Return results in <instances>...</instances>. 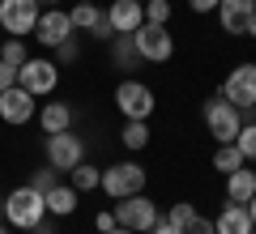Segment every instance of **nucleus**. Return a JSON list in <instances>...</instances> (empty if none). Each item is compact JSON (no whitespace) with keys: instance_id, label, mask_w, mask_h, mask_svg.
I'll use <instances>...</instances> for the list:
<instances>
[{"instance_id":"nucleus-26","label":"nucleus","mask_w":256,"mask_h":234,"mask_svg":"<svg viewBox=\"0 0 256 234\" xmlns=\"http://www.w3.org/2000/svg\"><path fill=\"white\" fill-rule=\"evenodd\" d=\"M146 21L166 26V21H171V0H146Z\"/></svg>"},{"instance_id":"nucleus-10","label":"nucleus","mask_w":256,"mask_h":234,"mask_svg":"<svg viewBox=\"0 0 256 234\" xmlns=\"http://www.w3.org/2000/svg\"><path fill=\"white\" fill-rule=\"evenodd\" d=\"M222 98L235 102L239 111H252L256 107V64L244 60L239 68H230V77L222 81Z\"/></svg>"},{"instance_id":"nucleus-44","label":"nucleus","mask_w":256,"mask_h":234,"mask_svg":"<svg viewBox=\"0 0 256 234\" xmlns=\"http://www.w3.org/2000/svg\"><path fill=\"white\" fill-rule=\"evenodd\" d=\"M137 4H146V0H137Z\"/></svg>"},{"instance_id":"nucleus-1","label":"nucleus","mask_w":256,"mask_h":234,"mask_svg":"<svg viewBox=\"0 0 256 234\" xmlns=\"http://www.w3.org/2000/svg\"><path fill=\"white\" fill-rule=\"evenodd\" d=\"M47 217H52L47 213V196L34 183H22V188H13L9 196H4V222H9L13 230H38Z\"/></svg>"},{"instance_id":"nucleus-3","label":"nucleus","mask_w":256,"mask_h":234,"mask_svg":"<svg viewBox=\"0 0 256 234\" xmlns=\"http://www.w3.org/2000/svg\"><path fill=\"white\" fill-rule=\"evenodd\" d=\"M146 166L141 162H116L102 171V192H107L111 200H128V196H137V192H146Z\"/></svg>"},{"instance_id":"nucleus-6","label":"nucleus","mask_w":256,"mask_h":234,"mask_svg":"<svg viewBox=\"0 0 256 234\" xmlns=\"http://www.w3.org/2000/svg\"><path fill=\"white\" fill-rule=\"evenodd\" d=\"M116 107L124 119H150L154 115V90L146 81H137V77H124L116 85Z\"/></svg>"},{"instance_id":"nucleus-23","label":"nucleus","mask_w":256,"mask_h":234,"mask_svg":"<svg viewBox=\"0 0 256 234\" xmlns=\"http://www.w3.org/2000/svg\"><path fill=\"white\" fill-rule=\"evenodd\" d=\"M239 166H248V158H244V149H239L235 141H230V145H218V149H214V171L230 175V171H239Z\"/></svg>"},{"instance_id":"nucleus-43","label":"nucleus","mask_w":256,"mask_h":234,"mask_svg":"<svg viewBox=\"0 0 256 234\" xmlns=\"http://www.w3.org/2000/svg\"><path fill=\"white\" fill-rule=\"evenodd\" d=\"M248 115H252V119H256V107H252V111H248Z\"/></svg>"},{"instance_id":"nucleus-11","label":"nucleus","mask_w":256,"mask_h":234,"mask_svg":"<svg viewBox=\"0 0 256 234\" xmlns=\"http://www.w3.org/2000/svg\"><path fill=\"white\" fill-rule=\"evenodd\" d=\"M0 119L9 128H26L30 119H38V102L26 85H13V90L0 94Z\"/></svg>"},{"instance_id":"nucleus-34","label":"nucleus","mask_w":256,"mask_h":234,"mask_svg":"<svg viewBox=\"0 0 256 234\" xmlns=\"http://www.w3.org/2000/svg\"><path fill=\"white\" fill-rule=\"evenodd\" d=\"M150 234H184V230H180V226H171V222H166V217H162V222H158V226H154V230H150Z\"/></svg>"},{"instance_id":"nucleus-16","label":"nucleus","mask_w":256,"mask_h":234,"mask_svg":"<svg viewBox=\"0 0 256 234\" xmlns=\"http://www.w3.org/2000/svg\"><path fill=\"white\" fill-rule=\"evenodd\" d=\"M252 13H256V0H222L218 4V21L226 34H244Z\"/></svg>"},{"instance_id":"nucleus-20","label":"nucleus","mask_w":256,"mask_h":234,"mask_svg":"<svg viewBox=\"0 0 256 234\" xmlns=\"http://www.w3.org/2000/svg\"><path fill=\"white\" fill-rule=\"evenodd\" d=\"M120 141H124V149H146L150 145V119H124V128H120Z\"/></svg>"},{"instance_id":"nucleus-4","label":"nucleus","mask_w":256,"mask_h":234,"mask_svg":"<svg viewBox=\"0 0 256 234\" xmlns=\"http://www.w3.org/2000/svg\"><path fill=\"white\" fill-rule=\"evenodd\" d=\"M38 17H43V4H38V0H4V4H0V30L9 38L34 34Z\"/></svg>"},{"instance_id":"nucleus-29","label":"nucleus","mask_w":256,"mask_h":234,"mask_svg":"<svg viewBox=\"0 0 256 234\" xmlns=\"http://www.w3.org/2000/svg\"><path fill=\"white\" fill-rule=\"evenodd\" d=\"M56 55H60V64H73L77 55H82V47H77V34L68 38V43H60V47H56Z\"/></svg>"},{"instance_id":"nucleus-27","label":"nucleus","mask_w":256,"mask_h":234,"mask_svg":"<svg viewBox=\"0 0 256 234\" xmlns=\"http://www.w3.org/2000/svg\"><path fill=\"white\" fill-rule=\"evenodd\" d=\"M30 183H34L38 192H52L56 183H60V171H56V166H38V171L30 175Z\"/></svg>"},{"instance_id":"nucleus-30","label":"nucleus","mask_w":256,"mask_h":234,"mask_svg":"<svg viewBox=\"0 0 256 234\" xmlns=\"http://www.w3.org/2000/svg\"><path fill=\"white\" fill-rule=\"evenodd\" d=\"M184 234H214V222H210V217H201V213H196V217H192L188 226H184Z\"/></svg>"},{"instance_id":"nucleus-15","label":"nucleus","mask_w":256,"mask_h":234,"mask_svg":"<svg viewBox=\"0 0 256 234\" xmlns=\"http://www.w3.org/2000/svg\"><path fill=\"white\" fill-rule=\"evenodd\" d=\"M252 213H248V205H235V200H226L222 205V213L214 217V234H252Z\"/></svg>"},{"instance_id":"nucleus-25","label":"nucleus","mask_w":256,"mask_h":234,"mask_svg":"<svg viewBox=\"0 0 256 234\" xmlns=\"http://www.w3.org/2000/svg\"><path fill=\"white\" fill-rule=\"evenodd\" d=\"M235 145L244 149V158H248V162H256V119H252V124H244V128H239Z\"/></svg>"},{"instance_id":"nucleus-7","label":"nucleus","mask_w":256,"mask_h":234,"mask_svg":"<svg viewBox=\"0 0 256 234\" xmlns=\"http://www.w3.org/2000/svg\"><path fill=\"white\" fill-rule=\"evenodd\" d=\"M18 85H26L34 98H47V94H56V85H60V64L43 60V55H30L18 68Z\"/></svg>"},{"instance_id":"nucleus-2","label":"nucleus","mask_w":256,"mask_h":234,"mask_svg":"<svg viewBox=\"0 0 256 234\" xmlns=\"http://www.w3.org/2000/svg\"><path fill=\"white\" fill-rule=\"evenodd\" d=\"M205 128H210V136L218 145H230L239 136V128H244V111H239L235 102H226L222 94H214V98L205 102Z\"/></svg>"},{"instance_id":"nucleus-24","label":"nucleus","mask_w":256,"mask_h":234,"mask_svg":"<svg viewBox=\"0 0 256 234\" xmlns=\"http://www.w3.org/2000/svg\"><path fill=\"white\" fill-rule=\"evenodd\" d=\"M0 60L13 64V68H22V64L30 60L26 55V38H4V43H0Z\"/></svg>"},{"instance_id":"nucleus-9","label":"nucleus","mask_w":256,"mask_h":234,"mask_svg":"<svg viewBox=\"0 0 256 234\" xmlns=\"http://www.w3.org/2000/svg\"><path fill=\"white\" fill-rule=\"evenodd\" d=\"M43 153H47V166H56V171H73L77 162H86V141L68 128V132H52L47 136V145H43Z\"/></svg>"},{"instance_id":"nucleus-21","label":"nucleus","mask_w":256,"mask_h":234,"mask_svg":"<svg viewBox=\"0 0 256 234\" xmlns=\"http://www.w3.org/2000/svg\"><path fill=\"white\" fill-rule=\"evenodd\" d=\"M68 183H73L77 192H94V188H102V171L94 162H77L73 171H68Z\"/></svg>"},{"instance_id":"nucleus-13","label":"nucleus","mask_w":256,"mask_h":234,"mask_svg":"<svg viewBox=\"0 0 256 234\" xmlns=\"http://www.w3.org/2000/svg\"><path fill=\"white\" fill-rule=\"evenodd\" d=\"M68 17H73L77 30L102 38V43H111V38H116V30H111V21H107V9H98V4H73V9H68Z\"/></svg>"},{"instance_id":"nucleus-39","label":"nucleus","mask_w":256,"mask_h":234,"mask_svg":"<svg viewBox=\"0 0 256 234\" xmlns=\"http://www.w3.org/2000/svg\"><path fill=\"white\" fill-rule=\"evenodd\" d=\"M0 226H4V196H0Z\"/></svg>"},{"instance_id":"nucleus-38","label":"nucleus","mask_w":256,"mask_h":234,"mask_svg":"<svg viewBox=\"0 0 256 234\" xmlns=\"http://www.w3.org/2000/svg\"><path fill=\"white\" fill-rule=\"evenodd\" d=\"M38 4H47V9H60V0H38Z\"/></svg>"},{"instance_id":"nucleus-19","label":"nucleus","mask_w":256,"mask_h":234,"mask_svg":"<svg viewBox=\"0 0 256 234\" xmlns=\"http://www.w3.org/2000/svg\"><path fill=\"white\" fill-rule=\"evenodd\" d=\"M252 196H256V171H248V166L230 171V175H226V200H235V205H248Z\"/></svg>"},{"instance_id":"nucleus-46","label":"nucleus","mask_w":256,"mask_h":234,"mask_svg":"<svg viewBox=\"0 0 256 234\" xmlns=\"http://www.w3.org/2000/svg\"><path fill=\"white\" fill-rule=\"evenodd\" d=\"M252 234H256V230H252Z\"/></svg>"},{"instance_id":"nucleus-41","label":"nucleus","mask_w":256,"mask_h":234,"mask_svg":"<svg viewBox=\"0 0 256 234\" xmlns=\"http://www.w3.org/2000/svg\"><path fill=\"white\" fill-rule=\"evenodd\" d=\"M0 234H9V222H4V226H0Z\"/></svg>"},{"instance_id":"nucleus-37","label":"nucleus","mask_w":256,"mask_h":234,"mask_svg":"<svg viewBox=\"0 0 256 234\" xmlns=\"http://www.w3.org/2000/svg\"><path fill=\"white\" fill-rule=\"evenodd\" d=\"M111 234H137V230H128V226H116V230H111Z\"/></svg>"},{"instance_id":"nucleus-8","label":"nucleus","mask_w":256,"mask_h":234,"mask_svg":"<svg viewBox=\"0 0 256 234\" xmlns=\"http://www.w3.org/2000/svg\"><path fill=\"white\" fill-rule=\"evenodd\" d=\"M116 222L128 226V230H137V234H150L162 217H158V205L146 196V192H137V196H128V200H116Z\"/></svg>"},{"instance_id":"nucleus-12","label":"nucleus","mask_w":256,"mask_h":234,"mask_svg":"<svg viewBox=\"0 0 256 234\" xmlns=\"http://www.w3.org/2000/svg\"><path fill=\"white\" fill-rule=\"evenodd\" d=\"M73 34H77V26H73V17H68V9H43V17H38V26H34V38L47 51H56V47L68 43Z\"/></svg>"},{"instance_id":"nucleus-14","label":"nucleus","mask_w":256,"mask_h":234,"mask_svg":"<svg viewBox=\"0 0 256 234\" xmlns=\"http://www.w3.org/2000/svg\"><path fill=\"white\" fill-rule=\"evenodd\" d=\"M107 21H111L116 34H137L146 26V4H137V0H111Z\"/></svg>"},{"instance_id":"nucleus-42","label":"nucleus","mask_w":256,"mask_h":234,"mask_svg":"<svg viewBox=\"0 0 256 234\" xmlns=\"http://www.w3.org/2000/svg\"><path fill=\"white\" fill-rule=\"evenodd\" d=\"M34 234H52V230H43V226H38V230H34Z\"/></svg>"},{"instance_id":"nucleus-33","label":"nucleus","mask_w":256,"mask_h":234,"mask_svg":"<svg viewBox=\"0 0 256 234\" xmlns=\"http://www.w3.org/2000/svg\"><path fill=\"white\" fill-rule=\"evenodd\" d=\"M218 4H222V0H188L192 13H218Z\"/></svg>"},{"instance_id":"nucleus-36","label":"nucleus","mask_w":256,"mask_h":234,"mask_svg":"<svg viewBox=\"0 0 256 234\" xmlns=\"http://www.w3.org/2000/svg\"><path fill=\"white\" fill-rule=\"evenodd\" d=\"M248 213H252V226H256V196L248 200Z\"/></svg>"},{"instance_id":"nucleus-17","label":"nucleus","mask_w":256,"mask_h":234,"mask_svg":"<svg viewBox=\"0 0 256 234\" xmlns=\"http://www.w3.org/2000/svg\"><path fill=\"white\" fill-rule=\"evenodd\" d=\"M47 196V213L52 217H73L77 213V200H82V192L73 188V183H56L52 192H43Z\"/></svg>"},{"instance_id":"nucleus-40","label":"nucleus","mask_w":256,"mask_h":234,"mask_svg":"<svg viewBox=\"0 0 256 234\" xmlns=\"http://www.w3.org/2000/svg\"><path fill=\"white\" fill-rule=\"evenodd\" d=\"M73 4H98V0H73Z\"/></svg>"},{"instance_id":"nucleus-28","label":"nucleus","mask_w":256,"mask_h":234,"mask_svg":"<svg viewBox=\"0 0 256 234\" xmlns=\"http://www.w3.org/2000/svg\"><path fill=\"white\" fill-rule=\"evenodd\" d=\"M192 217H196V205H188V200H180V205H171V213H166V222H171V226H180V230H184V226H188Z\"/></svg>"},{"instance_id":"nucleus-45","label":"nucleus","mask_w":256,"mask_h":234,"mask_svg":"<svg viewBox=\"0 0 256 234\" xmlns=\"http://www.w3.org/2000/svg\"><path fill=\"white\" fill-rule=\"evenodd\" d=\"M0 4H4V0H0Z\"/></svg>"},{"instance_id":"nucleus-5","label":"nucleus","mask_w":256,"mask_h":234,"mask_svg":"<svg viewBox=\"0 0 256 234\" xmlns=\"http://www.w3.org/2000/svg\"><path fill=\"white\" fill-rule=\"evenodd\" d=\"M132 47H137L141 64H166L175 55V38L166 26H154V21H146V26L132 34Z\"/></svg>"},{"instance_id":"nucleus-32","label":"nucleus","mask_w":256,"mask_h":234,"mask_svg":"<svg viewBox=\"0 0 256 234\" xmlns=\"http://www.w3.org/2000/svg\"><path fill=\"white\" fill-rule=\"evenodd\" d=\"M94 226H98V234H111V230H116V209H107V213H98V217H94Z\"/></svg>"},{"instance_id":"nucleus-35","label":"nucleus","mask_w":256,"mask_h":234,"mask_svg":"<svg viewBox=\"0 0 256 234\" xmlns=\"http://www.w3.org/2000/svg\"><path fill=\"white\" fill-rule=\"evenodd\" d=\"M244 34H248V38H256V13L248 17V30H244Z\"/></svg>"},{"instance_id":"nucleus-31","label":"nucleus","mask_w":256,"mask_h":234,"mask_svg":"<svg viewBox=\"0 0 256 234\" xmlns=\"http://www.w3.org/2000/svg\"><path fill=\"white\" fill-rule=\"evenodd\" d=\"M13 85H18V68L0 60V94H4V90H13Z\"/></svg>"},{"instance_id":"nucleus-18","label":"nucleus","mask_w":256,"mask_h":234,"mask_svg":"<svg viewBox=\"0 0 256 234\" xmlns=\"http://www.w3.org/2000/svg\"><path fill=\"white\" fill-rule=\"evenodd\" d=\"M38 124H43V132H68L73 128V107L68 102H43L38 107Z\"/></svg>"},{"instance_id":"nucleus-22","label":"nucleus","mask_w":256,"mask_h":234,"mask_svg":"<svg viewBox=\"0 0 256 234\" xmlns=\"http://www.w3.org/2000/svg\"><path fill=\"white\" fill-rule=\"evenodd\" d=\"M111 60H116V68H137L141 64L137 47H132V34H116L111 38Z\"/></svg>"}]
</instances>
